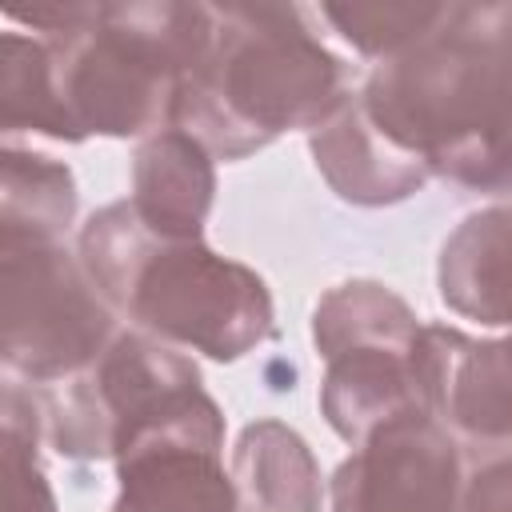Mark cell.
I'll list each match as a JSON object with an SVG mask.
<instances>
[{
  "instance_id": "e0dca14e",
  "label": "cell",
  "mask_w": 512,
  "mask_h": 512,
  "mask_svg": "<svg viewBox=\"0 0 512 512\" xmlns=\"http://www.w3.org/2000/svg\"><path fill=\"white\" fill-rule=\"evenodd\" d=\"M76 212V188L64 164L40 156V152H20L16 144L4 148V236L16 240H48L68 228Z\"/></svg>"
},
{
  "instance_id": "8fae6325",
  "label": "cell",
  "mask_w": 512,
  "mask_h": 512,
  "mask_svg": "<svg viewBox=\"0 0 512 512\" xmlns=\"http://www.w3.org/2000/svg\"><path fill=\"white\" fill-rule=\"evenodd\" d=\"M216 176L212 156L180 128H160L136 148L132 208L136 216L172 240H200V224L212 208Z\"/></svg>"
},
{
  "instance_id": "5bb4252c",
  "label": "cell",
  "mask_w": 512,
  "mask_h": 512,
  "mask_svg": "<svg viewBox=\"0 0 512 512\" xmlns=\"http://www.w3.org/2000/svg\"><path fill=\"white\" fill-rule=\"evenodd\" d=\"M236 492L260 512H320V472L308 444L280 420L248 424L232 456Z\"/></svg>"
},
{
  "instance_id": "9a60e30c",
  "label": "cell",
  "mask_w": 512,
  "mask_h": 512,
  "mask_svg": "<svg viewBox=\"0 0 512 512\" xmlns=\"http://www.w3.org/2000/svg\"><path fill=\"white\" fill-rule=\"evenodd\" d=\"M420 328L424 324H416L408 304L372 280H352V284L332 288L316 304V320H312V336L324 360L352 352V348L412 352Z\"/></svg>"
},
{
  "instance_id": "3957f363",
  "label": "cell",
  "mask_w": 512,
  "mask_h": 512,
  "mask_svg": "<svg viewBox=\"0 0 512 512\" xmlns=\"http://www.w3.org/2000/svg\"><path fill=\"white\" fill-rule=\"evenodd\" d=\"M80 264L100 296L144 332L212 360H236L272 336V300L252 268L200 240L152 232L132 200L108 204L84 224Z\"/></svg>"
},
{
  "instance_id": "9c48e42d",
  "label": "cell",
  "mask_w": 512,
  "mask_h": 512,
  "mask_svg": "<svg viewBox=\"0 0 512 512\" xmlns=\"http://www.w3.org/2000/svg\"><path fill=\"white\" fill-rule=\"evenodd\" d=\"M312 156L328 184L352 204H392L428 180V164L396 148L364 112L360 96L344 100L312 136Z\"/></svg>"
},
{
  "instance_id": "2e32d148",
  "label": "cell",
  "mask_w": 512,
  "mask_h": 512,
  "mask_svg": "<svg viewBox=\"0 0 512 512\" xmlns=\"http://www.w3.org/2000/svg\"><path fill=\"white\" fill-rule=\"evenodd\" d=\"M0 104H4L8 140L24 128L44 132L52 140H80L84 136L60 100L48 40H28L20 32L0 36Z\"/></svg>"
},
{
  "instance_id": "277c9868",
  "label": "cell",
  "mask_w": 512,
  "mask_h": 512,
  "mask_svg": "<svg viewBox=\"0 0 512 512\" xmlns=\"http://www.w3.org/2000/svg\"><path fill=\"white\" fill-rule=\"evenodd\" d=\"M204 4H104L96 24L48 40L60 100L76 128L140 136L172 112L176 84L212 44Z\"/></svg>"
},
{
  "instance_id": "ac0fdd59",
  "label": "cell",
  "mask_w": 512,
  "mask_h": 512,
  "mask_svg": "<svg viewBox=\"0 0 512 512\" xmlns=\"http://www.w3.org/2000/svg\"><path fill=\"white\" fill-rule=\"evenodd\" d=\"M452 4H324L320 16L340 28V36L364 56H400L428 40Z\"/></svg>"
},
{
  "instance_id": "6da1fadb",
  "label": "cell",
  "mask_w": 512,
  "mask_h": 512,
  "mask_svg": "<svg viewBox=\"0 0 512 512\" xmlns=\"http://www.w3.org/2000/svg\"><path fill=\"white\" fill-rule=\"evenodd\" d=\"M212 44L176 84L168 124L240 160L288 128H320L348 100L340 60L292 4L212 8Z\"/></svg>"
},
{
  "instance_id": "30bf717a",
  "label": "cell",
  "mask_w": 512,
  "mask_h": 512,
  "mask_svg": "<svg viewBox=\"0 0 512 512\" xmlns=\"http://www.w3.org/2000/svg\"><path fill=\"white\" fill-rule=\"evenodd\" d=\"M120 496L112 512H240L236 480L220 464V448L144 444L116 456Z\"/></svg>"
},
{
  "instance_id": "7a4b0ae2",
  "label": "cell",
  "mask_w": 512,
  "mask_h": 512,
  "mask_svg": "<svg viewBox=\"0 0 512 512\" xmlns=\"http://www.w3.org/2000/svg\"><path fill=\"white\" fill-rule=\"evenodd\" d=\"M360 104L428 172L468 188L512 184V96L480 8L452 4L428 40L368 76Z\"/></svg>"
},
{
  "instance_id": "5b68a950",
  "label": "cell",
  "mask_w": 512,
  "mask_h": 512,
  "mask_svg": "<svg viewBox=\"0 0 512 512\" xmlns=\"http://www.w3.org/2000/svg\"><path fill=\"white\" fill-rule=\"evenodd\" d=\"M116 340L112 308L60 244L4 236V368L52 384L84 372Z\"/></svg>"
},
{
  "instance_id": "44dd1931",
  "label": "cell",
  "mask_w": 512,
  "mask_h": 512,
  "mask_svg": "<svg viewBox=\"0 0 512 512\" xmlns=\"http://www.w3.org/2000/svg\"><path fill=\"white\" fill-rule=\"evenodd\" d=\"M480 20H484V32L492 40V52H496V64L504 72V84L512 92V4H480Z\"/></svg>"
},
{
  "instance_id": "d6986e66",
  "label": "cell",
  "mask_w": 512,
  "mask_h": 512,
  "mask_svg": "<svg viewBox=\"0 0 512 512\" xmlns=\"http://www.w3.org/2000/svg\"><path fill=\"white\" fill-rule=\"evenodd\" d=\"M16 384L4 388V512H56L52 488L36 464V408L20 412Z\"/></svg>"
},
{
  "instance_id": "52a82bcc",
  "label": "cell",
  "mask_w": 512,
  "mask_h": 512,
  "mask_svg": "<svg viewBox=\"0 0 512 512\" xmlns=\"http://www.w3.org/2000/svg\"><path fill=\"white\" fill-rule=\"evenodd\" d=\"M456 440L432 412L372 432L332 476V512H460Z\"/></svg>"
},
{
  "instance_id": "7c38bea8",
  "label": "cell",
  "mask_w": 512,
  "mask_h": 512,
  "mask_svg": "<svg viewBox=\"0 0 512 512\" xmlns=\"http://www.w3.org/2000/svg\"><path fill=\"white\" fill-rule=\"evenodd\" d=\"M320 408L328 424L356 448L384 424L412 412H428L412 352L392 348H352L332 356L320 388Z\"/></svg>"
},
{
  "instance_id": "4fadbf2b",
  "label": "cell",
  "mask_w": 512,
  "mask_h": 512,
  "mask_svg": "<svg viewBox=\"0 0 512 512\" xmlns=\"http://www.w3.org/2000/svg\"><path fill=\"white\" fill-rule=\"evenodd\" d=\"M440 296L480 324H512V208L472 212L440 252Z\"/></svg>"
},
{
  "instance_id": "ba28073f",
  "label": "cell",
  "mask_w": 512,
  "mask_h": 512,
  "mask_svg": "<svg viewBox=\"0 0 512 512\" xmlns=\"http://www.w3.org/2000/svg\"><path fill=\"white\" fill-rule=\"evenodd\" d=\"M412 368L436 420L488 444L512 440V336L472 340L428 324L412 344Z\"/></svg>"
},
{
  "instance_id": "ffe728a7",
  "label": "cell",
  "mask_w": 512,
  "mask_h": 512,
  "mask_svg": "<svg viewBox=\"0 0 512 512\" xmlns=\"http://www.w3.org/2000/svg\"><path fill=\"white\" fill-rule=\"evenodd\" d=\"M460 512H512V448L488 452L464 484Z\"/></svg>"
},
{
  "instance_id": "8992f818",
  "label": "cell",
  "mask_w": 512,
  "mask_h": 512,
  "mask_svg": "<svg viewBox=\"0 0 512 512\" xmlns=\"http://www.w3.org/2000/svg\"><path fill=\"white\" fill-rule=\"evenodd\" d=\"M192 388H200L192 360L144 332H120L96 364L68 376L52 396V444L76 460L116 456L132 428Z\"/></svg>"
}]
</instances>
